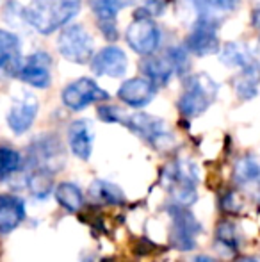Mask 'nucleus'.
<instances>
[{"label": "nucleus", "mask_w": 260, "mask_h": 262, "mask_svg": "<svg viewBox=\"0 0 260 262\" xmlns=\"http://www.w3.org/2000/svg\"><path fill=\"white\" fill-rule=\"evenodd\" d=\"M80 0H32L25 7V20L39 34H52L79 14Z\"/></svg>", "instance_id": "nucleus-1"}, {"label": "nucleus", "mask_w": 260, "mask_h": 262, "mask_svg": "<svg viewBox=\"0 0 260 262\" xmlns=\"http://www.w3.org/2000/svg\"><path fill=\"white\" fill-rule=\"evenodd\" d=\"M218 97V84L207 73H195L185 80L184 93L178 98V111L185 118L203 114Z\"/></svg>", "instance_id": "nucleus-2"}, {"label": "nucleus", "mask_w": 260, "mask_h": 262, "mask_svg": "<svg viewBox=\"0 0 260 262\" xmlns=\"http://www.w3.org/2000/svg\"><path fill=\"white\" fill-rule=\"evenodd\" d=\"M143 73L155 86H166L173 75H182L189 68L187 50L182 47H173L162 55H150L141 62Z\"/></svg>", "instance_id": "nucleus-3"}, {"label": "nucleus", "mask_w": 260, "mask_h": 262, "mask_svg": "<svg viewBox=\"0 0 260 262\" xmlns=\"http://www.w3.org/2000/svg\"><path fill=\"white\" fill-rule=\"evenodd\" d=\"M27 161L31 169H41L50 175L57 173L66 162V152L61 139L54 134L36 138L29 146Z\"/></svg>", "instance_id": "nucleus-4"}, {"label": "nucleus", "mask_w": 260, "mask_h": 262, "mask_svg": "<svg viewBox=\"0 0 260 262\" xmlns=\"http://www.w3.org/2000/svg\"><path fill=\"white\" fill-rule=\"evenodd\" d=\"M123 127L130 128L135 136L143 138L157 150H168L175 143L173 134L166 127V121L157 116H152V114L132 113L127 116V121Z\"/></svg>", "instance_id": "nucleus-5"}, {"label": "nucleus", "mask_w": 260, "mask_h": 262, "mask_svg": "<svg viewBox=\"0 0 260 262\" xmlns=\"http://www.w3.org/2000/svg\"><path fill=\"white\" fill-rule=\"evenodd\" d=\"M57 49L66 61L84 64L89 62L94 55V45L89 31L84 25L73 24L63 29L57 39Z\"/></svg>", "instance_id": "nucleus-6"}, {"label": "nucleus", "mask_w": 260, "mask_h": 262, "mask_svg": "<svg viewBox=\"0 0 260 262\" xmlns=\"http://www.w3.org/2000/svg\"><path fill=\"white\" fill-rule=\"evenodd\" d=\"M125 38L134 52L150 57L160 45V29L152 18L135 16V20L127 29Z\"/></svg>", "instance_id": "nucleus-7"}, {"label": "nucleus", "mask_w": 260, "mask_h": 262, "mask_svg": "<svg viewBox=\"0 0 260 262\" xmlns=\"http://www.w3.org/2000/svg\"><path fill=\"white\" fill-rule=\"evenodd\" d=\"M170 216H171V237H170L171 245L175 248L182 250V252L195 250L196 237L201 232V225L198 223V220L187 209L178 207V205L170 207Z\"/></svg>", "instance_id": "nucleus-8"}, {"label": "nucleus", "mask_w": 260, "mask_h": 262, "mask_svg": "<svg viewBox=\"0 0 260 262\" xmlns=\"http://www.w3.org/2000/svg\"><path fill=\"white\" fill-rule=\"evenodd\" d=\"M63 104L72 111H82L91 104L109 100V93L104 91L93 79H77L63 90Z\"/></svg>", "instance_id": "nucleus-9"}, {"label": "nucleus", "mask_w": 260, "mask_h": 262, "mask_svg": "<svg viewBox=\"0 0 260 262\" xmlns=\"http://www.w3.org/2000/svg\"><path fill=\"white\" fill-rule=\"evenodd\" d=\"M39 102L32 93L21 91L13 98L7 113V125L14 134H23L32 127L36 116H38Z\"/></svg>", "instance_id": "nucleus-10"}, {"label": "nucleus", "mask_w": 260, "mask_h": 262, "mask_svg": "<svg viewBox=\"0 0 260 262\" xmlns=\"http://www.w3.org/2000/svg\"><path fill=\"white\" fill-rule=\"evenodd\" d=\"M185 50L200 57L212 55L219 52V38H218V21L200 18L193 27L191 34L185 39Z\"/></svg>", "instance_id": "nucleus-11"}, {"label": "nucleus", "mask_w": 260, "mask_h": 262, "mask_svg": "<svg viewBox=\"0 0 260 262\" xmlns=\"http://www.w3.org/2000/svg\"><path fill=\"white\" fill-rule=\"evenodd\" d=\"M50 64L52 59L46 52H36L29 55L27 61L21 66L20 77L27 86L38 88V90H46L52 82V73H50Z\"/></svg>", "instance_id": "nucleus-12"}, {"label": "nucleus", "mask_w": 260, "mask_h": 262, "mask_svg": "<svg viewBox=\"0 0 260 262\" xmlns=\"http://www.w3.org/2000/svg\"><path fill=\"white\" fill-rule=\"evenodd\" d=\"M129 68V59L127 54L118 47H105L98 50L91 59V70L94 75H105V77H123Z\"/></svg>", "instance_id": "nucleus-13"}, {"label": "nucleus", "mask_w": 260, "mask_h": 262, "mask_svg": "<svg viewBox=\"0 0 260 262\" xmlns=\"http://www.w3.org/2000/svg\"><path fill=\"white\" fill-rule=\"evenodd\" d=\"M155 95L157 86L150 79H146V77H135V79L127 80L118 90L120 100L129 107H134V109L146 107L155 98Z\"/></svg>", "instance_id": "nucleus-14"}, {"label": "nucleus", "mask_w": 260, "mask_h": 262, "mask_svg": "<svg viewBox=\"0 0 260 262\" xmlns=\"http://www.w3.org/2000/svg\"><path fill=\"white\" fill-rule=\"evenodd\" d=\"M23 61H21V47L16 34L0 29V75L18 77Z\"/></svg>", "instance_id": "nucleus-15"}, {"label": "nucleus", "mask_w": 260, "mask_h": 262, "mask_svg": "<svg viewBox=\"0 0 260 262\" xmlns=\"http://www.w3.org/2000/svg\"><path fill=\"white\" fill-rule=\"evenodd\" d=\"M127 4L129 0H91V9L97 16L98 27L109 41H114L118 38L116 16H118L120 9L125 7Z\"/></svg>", "instance_id": "nucleus-16"}, {"label": "nucleus", "mask_w": 260, "mask_h": 262, "mask_svg": "<svg viewBox=\"0 0 260 262\" xmlns=\"http://www.w3.org/2000/svg\"><path fill=\"white\" fill-rule=\"evenodd\" d=\"M27 217L25 202L11 193L0 194V235L11 234L16 230Z\"/></svg>", "instance_id": "nucleus-17"}, {"label": "nucleus", "mask_w": 260, "mask_h": 262, "mask_svg": "<svg viewBox=\"0 0 260 262\" xmlns=\"http://www.w3.org/2000/svg\"><path fill=\"white\" fill-rule=\"evenodd\" d=\"M94 132L89 120H75L68 127V145L69 150L80 161H89L93 152Z\"/></svg>", "instance_id": "nucleus-18"}, {"label": "nucleus", "mask_w": 260, "mask_h": 262, "mask_svg": "<svg viewBox=\"0 0 260 262\" xmlns=\"http://www.w3.org/2000/svg\"><path fill=\"white\" fill-rule=\"evenodd\" d=\"M219 59H221L223 64L230 66V68H241V70H248V68H255L260 66V62L257 61L253 54H251L250 47L246 43L241 41H230L219 52Z\"/></svg>", "instance_id": "nucleus-19"}, {"label": "nucleus", "mask_w": 260, "mask_h": 262, "mask_svg": "<svg viewBox=\"0 0 260 262\" xmlns=\"http://www.w3.org/2000/svg\"><path fill=\"white\" fill-rule=\"evenodd\" d=\"M233 179L244 189L260 193V157H241L233 166Z\"/></svg>", "instance_id": "nucleus-20"}, {"label": "nucleus", "mask_w": 260, "mask_h": 262, "mask_svg": "<svg viewBox=\"0 0 260 262\" xmlns=\"http://www.w3.org/2000/svg\"><path fill=\"white\" fill-rule=\"evenodd\" d=\"M89 196L94 204L100 205H120L125 202V193L120 189V186L107 180H94L89 186Z\"/></svg>", "instance_id": "nucleus-21"}, {"label": "nucleus", "mask_w": 260, "mask_h": 262, "mask_svg": "<svg viewBox=\"0 0 260 262\" xmlns=\"http://www.w3.org/2000/svg\"><path fill=\"white\" fill-rule=\"evenodd\" d=\"M54 196H56L57 204L61 205L68 212H77L82 209L84 205V194L80 187L73 182H61L54 189Z\"/></svg>", "instance_id": "nucleus-22"}, {"label": "nucleus", "mask_w": 260, "mask_h": 262, "mask_svg": "<svg viewBox=\"0 0 260 262\" xmlns=\"http://www.w3.org/2000/svg\"><path fill=\"white\" fill-rule=\"evenodd\" d=\"M258 82H260V66L255 68L243 70L233 80V90L241 100H251L258 93Z\"/></svg>", "instance_id": "nucleus-23"}, {"label": "nucleus", "mask_w": 260, "mask_h": 262, "mask_svg": "<svg viewBox=\"0 0 260 262\" xmlns=\"http://www.w3.org/2000/svg\"><path fill=\"white\" fill-rule=\"evenodd\" d=\"M195 9L200 13V18L218 21L219 16L232 13L239 0H191Z\"/></svg>", "instance_id": "nucleus-24"}, {"label": "nucleus", "mask_w": 260, "mask_h": 262, "mask_svg": "<svg viewBox=\"0 0 260 262\" xmlns=\"http://www.w3.org/2000/svg\"><path fill=\"white\" fill-rule=\"evenodd\" d=\"M21 168H23L21 154L9 145H0V182L13 179Z\"/></svg>", "instance_id": "nucleus-25"}, {"label": "nucleus", "mask_w": 260, "mask_h": 262, "mask_svg": "<svg viewBox=\"0 0 260 262\" xmlns=\"http://www.w3.org/2000/svg\"><path fill=\"white\" fill-rule=\"evenodd\" d=\"M27 187L29 193L38 200H45L50 193H54L56 186H54V179L50 173L41 171V169H31V173L27 175Z\"/></svg>", "instance_id": "nucleus-26"}, {"label": "nucleus", "mask_w": 260, "mask_h": 262, "mask_svg": "<svg viewBox=\"0 0 260 262\" xmlns=\"http://www.w3.org/2000/svg\"><path fill=\"white\" fill-rule=\"evenodd\" d=\"M216 243L218 248H225L228 253L235 252L239 246V232H237L235 225L230 221H223L216 228Z\"/></svg>", "instance_id": "nucleus-27"}, {"label": "nucleus", "mask_w": 260, "mask_h": 262, "mask_svg": "<svg viewBox=\"0 0 260 262\" xmlns=\"http://www.w3.org/2000/svg\"><path fill=\"white\" fill-rule=\"evenodd\" d=\"M97 113H98V118H100L102 121H105V123L125 125L127 116H129V113H125V111L118 105H98Z\"/></svg>", "instance_id": "nucleus-28"}, {"label": "nucleus", "mask_w": 260, "mask_h": 262, "mask_svg": "<svg viewBox=\"0 0 260 262\" xmlns=\"http://www.w3.org/2000/svg\"><path fill=\"white\" fill-rule=\"evenodd\" d=\"M139 7V13L135 16H153V14H162L166 7V0H135Z\"/></svg>", "instance_id": "nucleus-29"}, {"label": "nucleus", "mask_w": 260, "mask_h": 262, "mask_svg": "<svg viewBox=\"0 0 260 262\" xmlns=\"http://www.w3.org/2000/svg\"><path fill=\"white\" fill-rule=\"evenodd\" d=\"M223 207H225L226 210H239L241 209V202H239V198H237V194L230 193L228 196L223 200Z\"/></svg>", "instance_id": "nucleus-30"}, {"label": "nucleus", "mask_w": 260, "mask_h": 262, "mask_svg": "<svg viewBox=\"0 0 260 262\" xmlns=\"http://www.w3.org/2000/svg\"><path fill=\"white\" fill-rule=\"evenodd\" d=\"M251 24H253L255 29H260V7H257L251 14Z\"/></svg>", "instance_id": "nucleus-31"}, {"label": "nucleus", "mask_w": 260, "mask_h": 262, "mask_svg": "<svg viewBox=\"0 0 260 262\" xmlns=\"http://www.w3.org/2000/svg\"><path fill=\"white\" fill-rule=\"evenodd\" d=\"M195 262H218V260L212 259V257H207V255H200V257H196Z\"/></svg>", "instance_id": "nucleus-32"}, {"label": "nucleus", "mask_w": 260, "mask_h": 262, "mask_svg": "<svg viewBox=\"0 0 260 262\" xmlns=\"http://www.w3.org/2000/svg\"><path fill=\"white\" fill-rule=\"evenodd\" d=\"M235 262H260L258 257H244V259H239Z\"/></svg>", "instance_id": "nucleus-33"}]
</instances>
